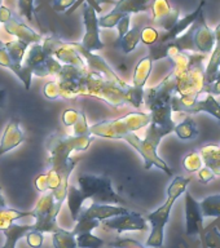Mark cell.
I'll use <instances>...</instances> for the list:
<instances>
[{
	"label": "cell",
	"instance_id": "10",
	"mask_svg": "<svg viewBox=\"0 0 220 248\" xmlns=\"http://www.w3.org/2000/svg\"><path fill=\"white\" fill-rule=\"evenodd\" d=\"M42 46L48 56L54 57L62 65H70L79 67V69H87L85 60L75 50V48L71 46V43L64 42L58 35L52 34L44 38L42 42Z\"/></svg>",
	"mask_w": 220,
	"mask_h": 248
},
{
	"label": "cell",
	"instance_id": "18",
	"mask_svg": "<svg viewBox=\"0 0 220 248\" xmlns=\"http://www.w3.org/2000/svg\"><path fill=\"white\" fill-rule=\"evenodd\" d=\"M186 195V232L188 236H200L203 232V216L200 202L196 201L189 191Z\"/></svg>",
	"mask_w": 220,
	"mask_h": 248
},
{
	"label": "cell",
	"instance_id": "9",
	"mask_svg": "<svg viewBox=\"0 0 220 248\" xmlns=\"http://www.w3.org/2000/svg\"><path fill=\"white\" fill-rule=\"evenodd\" d=\"M172 112H186V114H198L207 112L220 122V104L217 98L206 93L203 100L198 97H183L175 94L170 101Z\"/></svg>",
	"mask_w": 220,
	"mask_h": 248
},
{
	"label": "cell",
	"instance_id": "25",
	"mask_svg": "<svg viewBox=\"0 0 220 248\" xmlns=\"http://www.w3.org/2000/svg\"><path fill=\"white\" fill-rule=\"evenodd\" d=\"M152 1L153 0H118L114 9L122 15H136L151 11Z\"/></svg>",
	"mask_w": 220,
	"mask_h": 248
},
{
	"label": "cell",
	"instance_id": "15",
	"mask_svg": "<svg viewBox=\"0 0 220 248\" xmlns=\"http://www.w3.org/2000/svg\"><path fill=\"white\" fill-rule=\"evenodd\" d=\"M192 26H193V43L196 52L201 54L211 53L215 46V32L206 22L203 12L198 16V18Z\"/></svg>",
	"mask_w": 220,
	"mask_h": 248
},
{
	"label": "cell",
	"instance_id": "23",
	"mask_svg": "<svg viewBox=\"0 0 220 248\" xmlns=\"http://www.w3.org/2000/svg\"><path fill=\"white\" fill-rule=\"evenodd\" d=\"M215 46H214L211 56H210L207 65L205 67V87H209L210 84H213L215 79H217L218 74H219V66H220V23L215 27ZM203 93V92H202Z\"/></svg>",
	"mask_w": 220,
	"mask_h": 248
},
{
	"label": "cell",
	"instance_id": "30",
	"mask_svg": "<svg viewBox=\"0 0 220 248\" xmlns=\"http://www.w3.org/2000/svg\"><path fill=\"white\" fill-rule=\"evenodd\" d=\"M25 217H34L33 211L31 212H21L13 208H3L0 211V232H4L12 224H15L16 221L25 218Z\"/></svg>",
	"mask_w": 220,
	"mask_h": 248
},
{
	"label": "cell",
	"instance_id": "20",
	"mask_svg": "<svg viewBox=\"0 0 220 248\" xmlns=\"http://www.w3.org/2000/svg\"><path fill=\"white\" fill-rule=\"evenodd\" d=\"M128 209L126 207L113 204H99V203H92L85 209H82L78 218H87V220H96V221H105L112 217L119 216L127 212Z\"/></svg>",
	"mask_w": 220,
	"mask_h": 248
},
{
	"label": "cell",
	"instance_id": "51",
	"mask_svg": "<svg viewBox=\"0 0 220 248\" xmlns=\"http://www.w3.org/2000/svg\"><path fill=\"white\" fill-rule=\"evenodd\" d=\"M12 15H13V13H12L11 9H8L7 7L1 5V7H0V23L3 25V23L7 22L8 19L12 17Z\"/></svg>",
	"mask_w": 220,
	"mask_h": 248
},
{
	"label": "cell",
	"instance_id": "44",
	"mask_svg": "<svg viewBox=\"0 0 220 248\" xmlns=\"http://www.w3.org/2000/svg\"><path fill=\"white\" fill-rule=\"evenodd\" d=\"M109 247L113 248H147L145 246L137 242L135 239H131V238H120V239L113 242V243L109 244Z\"/></svg>",
	"mask_w": 220,
	"mask_h": 248
},
{
	"label": "cell",
	"instance_id": "40",
	"mask_svg": "<svg viewBox=\"0 0 220 248\" xmlns=\"http://www.w3.org/2000/svg\"><path fill=\"white\" fill-rule=\"evenodd\" d=\"M159 32H161V31L153 26L143 27V29H141V32H140V42L144 43L145 46H153V44H155V43L158 42Z\"/></svg>",
	"mask_w": 220,
	"mask_h": 248
},
{
	"label": "cell",
	"instance_id": "16",
	"mask_svg": "<svg viewBox=\"0 0 220 248\" xmlns=\"http://www.w3.org/2000/svg\"><path fill=\"white\" fill-rule=\"evenodd\" d=\"M152 19L163 31H169L180 18V12L171 7L169 0H153L152 1Z\"/></svg>",
	"mask_w": 220,
	"mask_h": 248
},
{
	"label": "cell",
	"instance_id": "22",
	"mask_svg": "<svg viewBox=\"0 0 220 248\" xmlns=\"http://www.w3.org/2000/svg\"><path fill=\"white\" fill-rule=\"evenodd\" d=\"M0 66L5 67V69H9L12 73H15L16 77L23 83L25 88L27 91L30 89L33 71L27 66L23 65V63H15V62L12 61L7 49H5V46H4V43L1 40H0Z\"/></svg>",
	"mask_w": 220,
	"mask_h": 248
},
{
	"label": "cell",
	"instance_id": "39",
	"mask_svg": "<svg viewBox=\"0 0 220 248\" xmlns=\"http://www.w3.org/2000/svg\"><path fill=\"white\" fill-rule=\"evenodd\" d=\"M126 15H122L120 12L113 9L110 13H108L106 16H102V17H99V27L100 29H113V27L117 26V23L119 22L122 17Z\"/></svg>",
	"mask_w": 220,
	"mask_h": 248
},
{
	"label": "cell",
	"instance_id": "55",
	"mask_svg": "<svg viewBox=\"0 0 220 248\" xmlns=\"http://www.w3.org/2000/svg\"><path fill=\"white\" fill-rule=\"evenodd\" d=\"M1 5H3V0H0V7H1Z\"/></svg>",
	"mask_w": 220,
	"mask_h": 248
},
{
	"label": "cell",
	"instance_id": "14",
	"mask_svg": "<svg viewBox=\"0 0 220 248\" xmlns=\"http://www.w3.org/2000/svg\"><path fill=\"white\" fill-rule=\"evenodd\" d=\"M102 228L108 232H117L122 234L126 232H145L148 229L147 220L143 215L127 211L123 215L101 221Z\"/></svg>",
	"mask_w": 220,
	"mask_h": 248
},
{
	"label": "cell",
	"instance_id": "11",
	"mask_svg": "<svg viewBox=\"0 0 220 248\" xmlns=\"http://www.w3.org/2000/svg\"><path fill=\"white\" fill-rule=\"evenodd\" d=\"M176 94V77L171 71L157 87L144 89V102L148 110L170 104L172 96Z\"/></svg>",
	"mask_w": 220,
	"mask_h": 248
},
{
	"label": "cell",
	"instance_id": "45",
	"mask_svg": "<svg viewBox=\"0 0 220 248\" xmlns=\"http://www.w3.org/2000/svg\"><path fill=\"white\" fill-rule=\"evenodd\" d=\"M26 242L31 248H40L44 242L43 232H36V230H30L26 234Z\"/></svg>",
	"mask_w": 220,
	"mask_h": 248
},
{
	"label": "cell",
	"instance_id": "53",
	"mask_svg": "<svg viewBox=\"0 0 220 248\" xmlns=\"http://www.w3.org/2000/svg\"><path fill=\"white\" fill-rule=\"evenodd\" d=\"M3 208H5V199H4L3 194L0 193V211Z\"/></svg>",
	"mask_w": 220,
	"mask_h": 248
},
{
	"label": "cell",
	"instance_id": "24",
	"mask_svg": "<svg viewBox=\"0 0 220 248\" xmlns=\"http://www.w3.org/2000/svg\"><path fill=\"white\" fill-rule=\"evenodd\" d=\"M152 69H153V61L149 56L141 58L134 71V77H132V87L140 92H144L145 84H147L148 79L151 77Z\"/></svg>",
	"mask_w": 220,
	"mask_h": 248
},
{
	"label": "cell",
	"instance_id": "3",
	"mask_svg": "<svg viewBox=\"0 0 220 248\" xmlns=\"http://www.w3.org/2000/svg\"><path fill=\"white\" fill-rule=\"evenodd\" d=\"M206 54L182 52L170 58L174 63L172 73L176 77V94L183 97H198L205 87L203 61Z\"/></svg>",
	"mask_w": 220,
	"mask_h": 248
},
{
	"label": "cell",
	"instance_id": "1",
	"mask_svg": "<svg viewBox=\"0 0 220 248\" xmlns=\"http://www.w3.org/2000/svg\"><path fill=\"white\" fill-rule=\"evenodd\" d=\"M56 81L60 88V98L65 100L79 96L93 97L104 101L105 104L114 108H119L128 104L139 108L144 101V92L135 89L131 84L120 87L105 80L100 74L75 66L62 65L61 71L56 77Z\"/></svg>",
	"mask_w": 220,
	"mask_h": 248
},
{
	"label": "cell",
	"instance_id": "12",
	"mask_svg": "<svg viewBox=\"0 0 220 248\" xmlns=\"http://www.w3.org/2000/svg\"><path fill=\"white\" fill-rule=\"evenodd\" d=\"M71 43V46L75 48V50H77L78 53L83 57L85 65H87V69H88L89 71L100 74L105 80L112 81L114 84L120 85V87H127L128 83H126L123 79H120V78L113 71V69L106 63V61H105L104 58L100 57V56H97V54H95L93 52H89V50L85 49V48L82 46L81 43Z\"/></svg>",
	"mask_w": 220,
	"mask_h": 248
},
{
	"label": "cell",
	"instance_id": "32",
	"mask_svg": "<svg viewBox=\"0 0 220 248\" xmlns=\"http://www.w3.org/2000/svg\"><path fill=\"white\" fill-rule=\"evenodd\" d=\"M4 46L7 49L9 57L15 63H21L25 57V53L29 49V44L23 42H19L17 39H11V40H4Z\"/></svg>",
	"mask_w": 220,
	"mask_h": 248
},
{
	"label": "cell",
	"instance_id": "27",
	"mask_svg": "<svg viewBox=\"0 0 220 248\" xmlns=\"http://www.w3.org/2000/svg\"><path fill=\"white\" fill-rule=\"evenodd\" d=\"M30 230H33V225H18L16 222L12 224L9 228L1 232L5 235V243L1 248H16L19 238L26 235Z\"/></svg>",
	"mask_w": 220,
	"mask_h": 248
},
{
	"label": "cell",
	"instance_id": "8",
	"mask_svg": "<svg viewBox=\"0 0 220 248\" xmlns=\"http://www.w3.org/2000/svg\"><path fill=\"white\" fill-rule=\"evenodd\" d=\"M62 204L64 203L54 199L52 191L43 193L33 211L35 217L33 230L40 232H57L58 229H61L57 224V216Z\"/></svg>",
	"mask_w": 220,
	"mask_h": 248
},
{
	"label": "cell",
	"instance_id": "19",
	"mask_svg": "<svg viewBox=\"0 0 220 248\" xmlns=\"http://www.w3.org/2000/svg\"><path fill=\"white\" fill-rule=\"evenodd\" d=\"M206 1L205 0H201L200 4H198V7L194 9L192 13H188L184 17H180L178 19V22L175 23L174 27L170 29L169 31H162V32H159V39L157 43H167L171 42V40H174V39L179 38L180 35H183L186 32L188 29H189L194 22H196V19L198 18V16L201 15L202 12H203V7H205Z\"/></svg>",
	"mask_w": 220,
	"mask_h": 248
},
{
	"label": "cell",
	"instance_id": "50",
	"mask_svg": "<svg viewBox=\"0 0 220 248\" xmlns=\"http://www.w3.org/2000/svg\"><path fill=\"white\" fill-rule=\"evenodd\" d=\"M203 93H209L211 96L217 97L220 96V77H217L215 81H214L213 84H210L209 87H206L203 89Z\"/></svg>",
	"mask_w": 220,
	"mask_h": 248
},
{
	"label": "cell",
	"instance_id": "35",
	"mask_svg": "<svg viewBox=\"0 0 220 248\" xmlns=\"http://www.w3.org/2000/svg\"><path fill=\"white\" fill-rule=\"evenodd\" d=\"M140 32H141V27L134 26L132 29L128 30V32L120 39H118L119 46L124 53H131L132 50L135 49L136 46H139L140 43Z\"/></svg>",
	"mask_w": 220,
	"mask_h": 248
},
{
	"label": "cell",
	"instance_id": "34",
	"mask_svg": "<svg viewBox=\"0 0 220 248\" xmlns=\"http://www.w3.org/2000/svg\"><path fill=\"white\" fill-rule=\"evenodd\" d=\"M203 217H220V194H213L200 202Z\"/></svg>",
	"mask_w": 220,
	"mask_h": 248
},
{
	"label": "cell",
	"instance_id": "33",
	"mask_svg": "<svg viewBox=\"0 0 220 248\" xmlns=\"http://www.w3.org/2000/svg\"><path fill=\"white\" fill-rule=\"evenodd\" d=\"M48 57V54L43 48L42 43H36V44H31L27 49V57L25 60V63L23 65L27 66L29 69H34L35 66H38L39 63L46 61V58Z\"/></svg>",
	"mask_w": 220,
	"mask_h": 248
},
{
	"label": "cell",
	"instance_id": "43",
	"mask_svg": "<svg viewBox=\"0 0 220 248\" xmlns=\"http://www.w3.org/2000/svg\"><path fill=\"white\" fill-rule=\"evenodd\" d=\"M43 94L48 100H57L60 98V88L56 80H51L46 83V85L43 87Z\"/></svg>",
	"mask_w": 220,
	"mask_h": 248
},
{
	"label": "cell",
	"instance_id": "6",
	"mask_svg": "<svg viewBox=\"0 0 220 248\" xmlns=\"http://www.w3.org/2000/svg\"><path fill=\"white\" fill-rule=\"evenodd\" d=\"M167 135H170V132L167 129L159 127L157 124L149 123L144 140L140 139L136 133L126 135L122 140L128 142V145H131L141 155V158L144 159V168L145 170H151L152 167H157L158 170H163L169 176H172V170L157 154V149H158L161 140Z\"/></svg>",
	"mask_w": 220,
	"mask_h": 248
},
{
	"label": "cell",
	"instance_id": "52",
	"mask_svg": "<svg viewBox=\"0 0 220 248\" xmlns=\"http://www.w3.org/2000/svg\"><path fill=\"white\" fill-rule=\"evenodd\" d=\"M5 89H0V108L3 106V101H4V97H5Z\"/></svg>",
	"mask_w": 220,
	"mask_h": 248
},
{
	"label": "cell",
	"instance_id": "13",
	"mask_svg": "<svg viewBox=\"0 0 220 248\" xmlns=\"http://www.w3.org/2000/svg\"><path fill=\"white\" fill-rule=\"evenodd\" d=\"M83 23H85V32L82 39V46L85 49L93 52L104 48V43L100 38V27H99V17H97L96 9L89 3L85 1L83 7Z\"/></svg>",
	"mask_w": 220,
	"mask_h": 248
},
{
	"label": "cell",
	"instance_id": "7",
	"mask_svg": "<svg viewBox=\"0 0 220 248\" xmlns=\"http://www.w3.org/2000/svg\"><path fill=\"white\" fill-rule=\"evenodd\" d=\"M151 123V114L147 112H130L118 119L102 120L89 125V132L93 137L110 140H122L126 135L136 133Z\"/></svg>",
	"mask_w": 220,
	"mask_h": 248
},
{
	"label": "cell",
	"instance_id": "28",
	"mask_svg": "<svg viewBox=\"0 0 220 248\" xmlns=\"http://www.w3.org/2000/svg\"><path fill=\"white\" fill-rule=\"evenodd\" d=\"M201 239V248H220V232L218 229V220L203 228V232L200 234Z\"/></svg>",
	"mask_w": 220,
	"mask_h": 248
},
{
	"label": "cell",
	"instance_id": "36",
	"mask_svg": "<svg viewBox=\"0 0 220 248\" xmlns=\"http://www.w3.org/2000/svg\"><path fill=\"white\" fill-rule=\"evenodd\" d=\"M52 242L54 248H78L75 235L64 229H58L57 232H52Z\"/></svg>",
	"mask_w": 220,
	"mask_h": 248
},
{
	"label": "cell",
	"instance_id": "47",
	"mask_svg": "<svg viewBox=\"0 0 220 248\" xmlns=\"http://www.w3.org/2000/svg\"><path fill=\"white\" fill-rule=\"evenodd\" d=\"M130 25H131V16L126 15L122 17L119 22L117 23V31H118V39H120L122 36L127 34L128 30H130Z\"/></svg>",
	"mask_w": 220,
	"mask_h": 248
},
{
	"label": "cell",
	"instance_id": "29",
	"mask_svg": "<svg viewBox=\"0 0 220 248\" xmlns=\"http://www.w3.org/2000/svg\"><path fill=\"white\" fill-rule=\"evenodd\" d=\"M62 63L56 60L52 56H48L46 58V61L39 63L38 66H35L33 69V75L39 78H46V77H57L58 73L61 71Z\"/></svg>",
	"mask_w": 220,
	"mask_h": 248
},
{
	"label": "cell",
	"instance_id": "26",
	"mask_svg": "<svg viewBox=\"0 0 220 248\" xmlns=\"http://www.w3.org/2000/svg\"><path fill=\"white\" fill-rule=\"evenodd\" d=\"M203 166L213 170L215 176H220V146L207 145L200 150Z\"/></svg>",
	"mask_w": 220,
	"mask_h": 248
},
{
	"label": "cell",
	"instance_id": "21",
	"mask_svg": "<svg viewBox=\"0 0 220 248\" xmlns=\"http://www.w3.org/2000/svg\"><path fill=\"white\" fill-rule=\"evenodd\" d=\"M25 141V135L19 128V120L13 118L8 122L7 127L4 129L1 140H0V158L5 153L13 150Z\"/></svg>",
	"mask_w": 220,
	"mask_h": 248
},
{
	"label": "cell",
	"instance_id": "41",
	"mask_svg": "<svg viewBox=\"0 0 220 248\" xmlns=\"http://www.w3.org/2000/svg\"><path fill=\"white\" fill-rule=\"evenodd\" d=\"M71 136H92L89 132V125L87 122V116L85 112H79V118H78L77 123L73 125V132Z\"/></svg>",
	"mask_w": 220,
	"mask_h": 248
},
{
	"label": "cell",
	"instance_id": "57",
	"mask_svg": "<svg viewBox=\"0 0 220 248\" xmlns=\"http://www.w3.org/2000/svg\"><path fill=\"white\" fill-rule=\"evenodd\" d=\"M110 248H113V247H110Z\"/></svg>",
	"mask_w": 220,
	"mask_h": 248
},
{
	"label": "cell",
	"instance_id": "37",
	"mask_svg": "<svg viewBox=\"0 0 220 248\" xmlns=\"http://www.w3.org/2000/svg\"><path fill=\"white\" fill-rule=\"evenodd\" d=\"M78 248H101L105 242L99 236L93 235L92 232H81L75 235Z\"/></svg>",
	"mask_w": 220,
	"mask_h": 248
},
{
	"label": "cell",
	"instance_id": "48",
	"mask_svg": "<svg viewBox=\"0 0 220 248\" xmlns=\"http://www.w3.org/2000/svg\"><path fill=\"white\" fill-rule=\"evenodd\" d=\"M78 0H53L52 3V8H53L54 12L57 13H61V12H65L68 8H71L74 4L77 3Z\"/></svg>",
	"mask_w": 220,
	"mask_h": 248
},
{
	"label": "cell",
	"instance_id": "56",
	"mask_svg": "<svg viewBox=\"0 0 220 248\" xmlns=\"http://www.w3.org/2000/svg\"><path fill=\"white\" fill-rule=\"evenodd\" d=\"M218 77H220V66H219V74H218Z\"/></svg>",
	"mask_w": 220,
	"mask_h": 248
},
{
	"label": "cell",
	"instance_id": "38",
	"mask_svg": "<svg viewBox=\"0 0 220 248\" xmlns=\"http://www.w3.org/2000/svg\"><path fill=\"white\" fill-rule=\"evenodd\" d=\"M183 166L186 168V170L194 173L198 172L203 167V162H202L201 154L200 151H192L188 155H186V158L183 159Z\"/></svg>",
	"mask_w": 220,
	"mask_h": 248
},
{
	"label": "cell",
	"instance_id": "54",
	"mask_svg": "<svg viewBox=\"0 0 220 248\" xmlns=\"http://www.w3.org/2000/svg\"><path fill=\"white\" fill-rule=\"evenodd\" d=\"M217 220H218V229H219V232H220V217H217Z\"/></svg>",
	"mask_w": 220,
	"mask_h": 248
},
{
	"label": "cell",
	"instance_id": "31",
	"mask_svg": "<svg viewBox=\"0 0 220 248\" xmlns=\"http://www.w3.org/2000/svg\"><path fill=\"white\" fill-rule=\"evenodd\" d=\"M174 133L180 140H193L198 136V128L192 116H186L182 123L175 125Z\"/></svg>",
	"mask_w": 220,
	"mask_h": 248
},
{
	"label": "cell",
	"instance_id": "5",
	"mask_svg": "<svg viewBox=\"0 0 220 248\" xmlns=\"http://www.w3.org/2000/svg\"><path fill=\"white\" fill-rule=\"evenodd\" d=\"M190 178L176 176L171 181L167 189V199L159 208L149 213L145 220L149 221L152 226L151 234L147 240L145 247L147 248H161L165 242V228L167 222L170 220L171 209L174 207L175 202L178 201L179 197H182L183 194L186 191V186L189 185Z\"/></svg>",
	"mask_w": 220,
	"mask_h": 248
},
{
	"label": "cell",
	"instance_id": "2",
	"mask_svg": "<svg viewBox=\"0 0 220 248\" xmlns=\"http://www.w3.org/2000/svg\"><path fill=\"white\" fill-rule=\"evenodd\" d=\"M79 187L69 185L66 201L69 207L70 215L74 221L78 220L82 207L85 201L91 199L92 203L99 204H123L124 199L113 190L112 180L108 176H92L82 174L78 177Z\"/></svg>",
	"mask_w": 220,
	"mask_h": 248
},
{
	"label": "cell",
	"instance_id": "42",
	"mask_svg": "<svg viewBox=\"0 0 220 248\" xmlns=\"http://www.w3.org/2000/svg\"><path fill=\"white\" fill-rule=\"evenodd\" d=\"M34 1L35 0H18L19 16L25 17L29 22H31L34 17Z\"/></svg>",
	"mask_w": 220,
	"mask_h": 248
},
{
	"label": "cell",
	"instance_id": "46",
	"mask_svg": "<svg viewBox=\"0 0 220 248\" xmlns=\"http://www.w3.org/2000/svg\"><path fill=\"white\" fill-rule=\"evenodd\" d=\"M79 112L78 110L74 108H68L62 114V123L65 124L66 127H73L74 124L77 123L78 118H79Z\"/></svg>",
	"mask_w": 220,
	"mask_h": 248
},
{
	"label": "cell",
	"instance_id": "4",
	"mask_svg": "<svg viewBox=\"0 0 220 248\" xmlns=\"http://www.w3.org/2000/svg\"><path fill=\"white\" fill-rule=\"evenodd\" d=\"M93 136H71L52 133L47 137L46 147L48 150V164L56 170L60 177L70 176L78 160L70 158L73 151H85L92 143Z\"/></svg>",
	"mask_w": 220,
	"mask_h": 248
},
{
	"label": "cell",
	"instance_id": "17",
	"mask_svg": "<svg viewBox=\"0 0 220 248\" xmlns=\"http://www.w3.org/2000/svg\"><path fill=\"white\" fill-rule=\"evenodd\" d=\"M4 31L8 35H11L12 38L17 39L19 42H23L31 46V44H36V43L43 42V36L38 34L36 31L33 30L30 26H27L25 21L19 18L18 16L12 15V17L8 19L7 22L1 25Z\"/></svg>",
	"mask_w": 220,
	"mask_h": 248
},
{
	"label": "cell",
	"instance_id": "49",
	"mask_svg": "<svg viewBox=\"0 0 220 248\" xmlns=\"http://www.w3.org/2000/svg\"><path fill=\"white\" fill-rule=\"evenodd\" d=\"M197 177H198V181L201 182V184H209L210 181H213L214 178L217 177L215 174L213 173V170H209L207 167H202L201 170L197 172Z\"/></svg>",
	"mask_w": 220,
	"mask_h": 248
}]
</instances>
